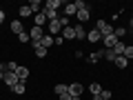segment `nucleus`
<instances>
[{"mask_svg":"<svg viewBox=\"0 0 133 100\" xmlns=\"http://www.w3.org/2000/svg\"><path fill=\"white\" fill-rule=\"evenodd\" d=\"M95 29L100 31V36H102V38H107V36H113V29H115V27H111V24L104 22V20H98Z\"/></svg>","mask_w":133,"mask_h":100,"instance_id":"f257e3e1","label":"nucleus"},{"mask_svg":"<svg viewBox=\"0 0 133 100\" xmlns=\"http://www.w3.org/2000/svg\"><path fill=\"white\" fill-rule=\"evenodd\" d=\"M42 36H44L42 27H31V31H29V38H31V42H40V40H42Z\"/></svg>","mask_w":133,"mask_h":100,"instance_id":"f03ea898","label":"nucleus"},{"mask_svg":"<svg viewBox=\"0 0 133 100\" xmlns=\"http://www.w3.org/2000/svg\"><path fill=\"white\" fill-rule=\"evenodd\" d=\"M2 80H5L9 87H16V85L20 82L18 78H16V73H11V71H5V73H2Z\"/></svg>","mask_w":133,"mask_h":100,"instance_id":"7ed1b4c3","label":"nucleus"},{"mask_svg":"<svg viewBox=\"0 0 133 100\" xmlns=\"http://www.w3.org/2000/svg\"><path fill=\"white\" fill-rule=\"evenodd\" d=\"M16 78H18L20 82H27V78H29V69H27V67H18V69H16Z\"/></svg>","mask_w":133,"mask_h":100,"instance_id":"20e7f679","label":"nucleus"},{"mask_svg":"<svg viewBox=\"0 0 133 100\" xmlns=\"http://www.w3.org/2000/svg\"><path fill=\"white\" fill-rule=\"evenodd\" d=\"M87 40H89V42H100L102 36H100L98 29H91V31H87Z\"/></svg>","mask_w":133,"mask_h":100,"instance_id":"39448f33","label":"nucleus"},{"mask_svg":"<svg viewBox=\"0 0 133 100\" xmlns=\"http://www.w3.org/2000/svg\"><path fill=\"white\" fill-rule=\"evenodd\" d=\"M51 45H56V40H53V36H51V33H44V36H42V40H40V47L49 49Z\"/></svg>","mask_w":133,"mask_h":100,"instance_id":"423d86ee","label":"nucleus"},{"mask_svg":"<svg viewBox=\"0 0 133 100\" xmlns=\"http://www.w3.org/2000/svg\"><path fill=\"white\" fill-rule=\"evenodd\" d=\"M11 31H14L16 36L24 33V24H22V20H14V22H11Z\"/></svg>","mask_w":133,"mask_h":100,"instance_id":"0eeeda50","label":"nucleus"},{"mask_svg":"<svg viewBox=\"0 0 133 100\" xmlns=\"http://www.w3.org/2000/svg\"><path fill=\"white\" fill-rule=\"evenodd\" d=\"M82 91H84V87H82L80 82H73V85H69V93H71V96H82Z\"/></svg>","mask_w":133,"mask_h":100,"instance_id":"6e6552de","label":"nucleus"},{"mask_svg":"<svg viewBox=\"0 0 133 100\" xmlns=\"http://www.w3.org/2000/svg\"><path fill=\"white\" fill-rule=\"evenodd\" d=\"M49 33H62L60 20H51V22H49Z\"/></svg>","mask_w":133,"mask_h":100,"instance_id":"1a4fd4ad","label":"nucleus"},{"mask_svg":"<svg viewBox=\"0 0 133 100\" xmlns=\"http://www.w3.org/2000/svg\"><path fill=\"white\" fill-rule=\"evenodd\" d=\"M62 38H64V40H73V38H76V31H73V27H71V24L62 29Z\"/></svg>","mask_w":133,"mask_h":100,"instance_id":"9d476101","label":"nucleus"},{"mask_svg":"<svg viewBox=\"0 0 133 100\" xmlns=\"http://www.w3.org/2000/svg\"><path fill=\"white\" fill-rule=\"evenodd\" d=\"M44 7H47V9H51V11H58L62 7V0H47V2H44Z\"/></svg>","mask_w":133,"mask_h":100,"instance_id":"9b49d317","label":"nucleus"},{"mask_svg":"<svg viewBox=\"0 0 133 100\" xmlns=\"http://www.w3.org/2000/svg\"><path fill=\"white\" fill-rule=\"evenodd\" d=\"M115 42H118V38H115V36H107V38H102V45H104L107 49H113Z\"/></svg>","mask_w":133,"mask_h":100,"instance_id":"f8f14e48","label":"nucleus"},{"mask_svg":"<svg viewBox=\"0 0 133 100\" xmlns=\"http://www.w3.org/2000/svg\"><path fill=\"white\" fill-rule=\"evenodd\" d=\"M78 20H80V22L82 24H84V22H89V18H91V14H89V9H80V11H78Z\"/></svg>","mask_w":133,"mask_h":100,"instance_id":"ddd939ff","label":"nucleus"},{"mask_svg":"<svg viewBox=\"0 0 133 100\" xmlns=\"http://www.w3.org/2000/svg\"><path fill=\"white\" fill-rule=\"evenodd\" d=\"M31 47L36 49V56H38V58H44V56H47V49L40 47V42H31Z\"/></svg>","mask_w":133,"mask_h":100,"instance_id":"4468645a","label":"nucleus"},{"mask_svg":"<svg viewBox=\"0 0 133 100\" xmlns=\"http://www.w3.org/2000/svg\"><path fill=\"white\" fill-rule=\"evenodd\" d=\"M33 22H36V27H44V22H47V16H44L42 11H40V14H36Z\"/></svg>","mask_w":133,"mask_h":100,"instance_id":"2eb2a0df","label":"nucleus"},{"mask_svg":"<svg viewBox=\"0 0 133 100\" xmlns=\"http://www.w3.org/2000/svg\"><path fill=\"white\" fill-rule=\"evenodd\" d=\"M73 31H76V38H78V40L87 38V31H84V27H82V24H76V27H73Z\"/></svg>","mask_w":133,"mask_h":100,"instance_id":"dca6fc26","label":"nucleus"},{"mask_svg":"<svg viewBox=\"0 0 133 100\" xmlns=\"http://www.w3.org/2000/svg\"><path fill=\"white\" fill-rule=\"evenodd\" d=\"M113 65H115V67H120V69H127V67H129V60H127L124 56H118Z\"/></svg>","mask_w":133,"mask_h":100,"instance_id":"f3484780","label":"nucleus"},{"mask_svg":"<svg viewBox=\"0 0 133 100\" xmlns=\"http://www.w3.org/2000/svg\"><path fill=\"white\" fill-rule=\"evenodd\" d=\"M124 49H127V45L118 40V42H115V47H113V51H115V56H124Z\"/></svg>","mask_w":133,"mask_h":100,"instance_id":"a211bd4d","label":"nucleus"},{"mask_svg":"<svg viewBox=\"0 0 133 100\" xmlns=\"http://www.w3.org/2000/svg\"><path fill=\"white\" fill-rule=\"evenodd\" d=\"M102 58H104V60H109V62H115V58H118V56H115L113 49H107V51L102 53Z\"/></svg>","mask_w":133,"mask_h":100,"instance_id":"6ab92c4d","label":"nucleus"},{"mask_svg":"<svg viewBox=\"0 0 133 100\" xmlns=\"http://www.w3.org/2000/svg\"><path fill=\"white\" fill-rule=\"evenodd\" d=\"M29 7H31L33 14H40V11H42V2H40V0H31V5H29Z\"/></svg>","mask_w":133,"mask_h":100,"instance_id":"aec40b11","label":"nucleus"},{"mask_svg":"<svg viewBox=\"0 0 133 100\" xmlns=\"http://www.w3.org/2000/svg\"><path fill=\"white\" fill-rule=\"evenodd\" d=\"M18 14H20V18H29V16H31L33 14V11H31V7H20V9H18Z\"/></svg>","mask_w":133,"mask_h":100,"instance_id":"412c9836","label":"nucleus"},{"mask_svg":"<svg viewBox=\"0 0 133 100\" xmlns=\"http://www.w3.org/2000/svg\"><path fill=\"white\" fill-rule=\"evenodd\" d=\"M89 91H91L93 96H100V93H102V87H100L98 82H91V85H89Z\"/></svg>","mask_w":133,"mask_h":100,"instance_id":"4be33fe9","label":"nucleus"},{"mask_svg":"<svg viewBox=\"0 0 133 100\" xmlns=\"http://www.w3.org/2000/svg\"><path fill=\"white\" fill-rule=\"evenodd\" d=\"M113 36H115V38H124V36H127V29H124V27H115L113 29Z\"/></svg>","mask_w":133,"mask_h":100,"instance_id":"5701e85b","label":"nucleus"},{"mask_svg":"<svg viewBox=\"0 0 133 100\" xmlns=\"http://www.w3.org/2000/svg\"><path fill=\"white\" fill-rule=\"evenodd\" d=\"M73 14H78V9L73 5H64V16L69 18V16H73Z\"/></svg>","mask_w":133,"mask_h":100,"instance_id":"b1692460","label":"nucleus"},{"mask_svg":"<svg viewBox=\"0 0 133 100\" xmlns=\"http://www.w3.org/2000/svg\"><path fill=\"white\" fill-rule=\"evenodd\" d=\"M56 93H58V96L69 93V87H66V85H56Z\"/></svg>","mask_w":133,"mask_h":100,"instance_id":"393cba45","label":"nucleus"},{"mask_svg":"<svg viewBox=\"0 0 133 100\" xmlns=\"http://www.w3.org/2000/svg\"><path fill=\"white\" fill-rule=\"evenodd\" d=\"M24 89H27V87H24V82H18L16 87H11V91H14V93H24Z\"/></svg>","mask_w":133,"mask_h":100,"instance_id":"a878e982","label":"nucleus"},{"mask_svg":"<svg viewBox=\"0 0 133 100\" xmlns=\"http://www.w3.org/2000/svg\"><path fill=\"white\" fill-rule=\"evenodd\" d=\"M102 53H104V51H95V53H91V56H89V62H91V65H93V62H98V58H102Z\"/></svg>","mask_w":133,"mask_h":100,"instance_id":"bb28decb","label":"nucleus"},{"mask_svg":"<svg viewBox=\"0 0 133 100\" xmlns=\"http://www.w3.org/2000/svg\"><path fill=\"white\" fill-rule=\"evenodd\" d=\"M124 58H127V60H133V45L124 49Z\"/></svg>","mask_w":133,"mask_h":100,"instance_id":"cd10ccee","label":"nucleus"},{"mask_svg":"<svg viewBox=\"0 0 133 100\" xmlns=\"http://www.w3.org/2000/svg\"><path fill=\"white\" fill-rule=\"evenodd\" d=\"M73 7H76L78 11H80V9H89V7H87L84 2H82V0H76V2H73Z\"/></svg>","mask_w":133,"mask_h":100,"instance_id":"c85d7f7f","label":"nucleus"},{"mask_svg":"<svg viewBox=\"0 0 133 100\" xmlns=\"http://www.w3.org/2000/svg\"><path fill=\"white\" fill-rule=\"evenodd\" d=\"M18 40H20V42H29L31 38H29V33L24 31V33H20V36H18Z\"/></svg>","mask_w":133,"mask_h":100,"instance_id":"c756f323","label":"nucleus"},{"mask_svg":"<svg viewBox=\"0 0 133 100\" xmlns=\"http://www.w3.org/2000/svg\"><path fill=\"white\" fill-rule=\"evenodd\" d=\"M100 96H102V100H109V98H111L113 93H111L109 89H102V93H100Z\"/></svg>","mask_w":133,"mask_h":100,"instance_id":"7c9ffc66","label":"nucleus"},{"mask_svg":"<svg viewBox=\"0 0 133 100\" xmlns=\"http://www.w3.org/2000/svg\"><path fill=\"white\" fill-rule=\"evenodd\" d=\"M58 20H60L62 29H64V27H69V18H66V16H62V18H58Z\"/></svg>","mask_w":133,"mask_h":100,"instance_id":"2f4dec72","label":"nucleus"},{"mask_svg":"<svg viewBox=\"0 0 133 100\" xmlns=\"http://www.w3.org/2000/svg\"><path fill=\"white\" fill-rule=\"evenodd\" d=\"M53 40H56V45H64V42H66V40L62 38V36H58V38H53Z\"/></svg>","mask_w":133,"mask_h":100,"instance_id":"473e14b6","label":"nucleus"},{"mask_svg":"<svg viewBox=\"0 0 133 100\" xmlns=\"http://www.w3.org/2000/svg\"><path fill=\"white\" fill-rule=\"evenodd\" d=\"M5 20H7V16H5V11H2V9H0V24H2V22H5Z\"/></svg>","mask_w":133,"mask_h":100,"instance_id":"72a5a7b5","label":"nucleus"},{"mask_svg":"<svg viewBox=\"0 0 133 100\" xmlns=\"http://www.w3.org/2000/svg\"><path fill=\"white\" fill-rule=\"evenodd\" d=\"M60 100H71V93H64V96H60Z\"/></svg>","mask_w":133,"mask_h":100,"instance_id":"f704fd0d","label":"nucleus"},{"mask_svg":"<svg viewBox=\"0 0 133 100\" xmlns=\"http://www.w3.org/2000/svg\"><path fill=\"white\" fill-rule=\"evenodd\" d=\"M0 73H5V65L2 62H0Z\"/></svg>","mask_w":133,"mask_h":100,"instance_id":"c9c22d12","label":"nucleus"},{"mask_svg":"<svg viewBox=\"0 0 133 100\" xmlns=\"http://www.w3.org/2000/svg\"><path fill=\"white\" fill-rule=\"evenodd\" d=\"M93 100H102V96H93Z\"/></svg>","mask_w":133,"mask_h":100,"instance_id":"e433bc0d","label":"nucleus"},{"mask_svg":"<svg viewBox=\"0 0 133 100\" xmlns=\"http://www.w3.org/2000/svg\"><path fill=\"white\" fill-rule=\"evenodd\" d=\"M71 100H80V96H71Z\"/></svg>","mask_w":133,"mask_h":100,"instance_id":"4c0bfd02","label":"nucleus"},{"mask_svg":"<svg viewBox=\"0 0 133 100\" xmlns=\"http://www.w3.org/2000/svg\"><path fill=\"white\" fill-rule=\"evenodd\" d=\"M131 27H133V20H131Z\"/></svg>","mask_w":133,"mask_h":100,"instance_id":"58836bf2","label":"nucleus"}]
</instances>
